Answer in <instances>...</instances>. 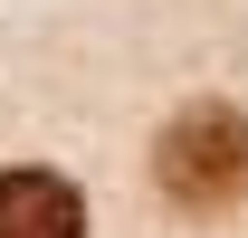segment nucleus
I'll return each mask as SVG.
<instances>
[{
  "label": "nucleus",
  "instance_id": "nucleus-1",
  "mask_svg": "<svg viewBox=\"0 0 248 238\" xmlns=\"http://www.w3.org/2000/svg\"><path fill=\"white\" fill-rule=\"evenodd\" d=\"M153 181L172 209H239L248 200V115L239 105H182L153 143Z\"/></svg>",
  "mask_w": 248,
  "mask_h": 238
},
{
  "label": "nucleus",
  "instance_id": "nucleus-2",
  "mask_svg": "<svg viewBox=\"0 0 248 238\" xmlns=\"http://www.w3.org/2000/svg\"><path fill=\"white\" fill-rule=\"evenodd\" d=\"M0 238H86V191L58 172H0Z\"/></svg>",
  "mask_w": 248,
  "mask_h": 238
}]
</instances>
